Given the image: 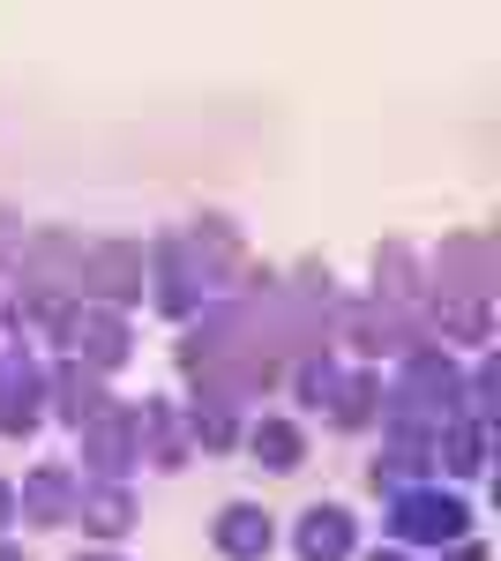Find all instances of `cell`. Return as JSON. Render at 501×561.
Listing matches in <instances>:
<instances>
[{
    "instance_id": "6da1fadb",
    "label": "cell",
    "mask_w": 501,
    "mask_h": 561,
    "mask_svg": "<svg viewBox=\"0 0 501 561\" xmlns=\"http://www.w3.org/2000/svg\"><path fill=\"white\" fill-rule=\"evenodd\" d=\"M397 531H405V539H457L464 531V502L457 494H442V502H434V494H412V502H397Z\"/></svg>"
},
{
    "instance_id": "7a4b0ae2",
    "label": "cell",
    "mask_w": 501,
    "mask_h": 561,
    "mask_svg": "<svg viewBox=\"0 0 501 561\" xmlns=\"http://www.w3.org/2000/svg\"><path fill=\"white\" fill-rule=\"evenodd\" d=\"M217 547H225L232 561H262L270 554V517L248 510V502H232V510L217 517Z\"/></svg>"
},
{
    "instance_id": "3957f363",
    "label": "cell",
    "mask_w": 501,
    "mask_h": 561,
    "mask_svg": "<svg viewBox=\"0 0 501 561\" xmlns=\"http://www.w3.org/2000/svg\"><path fill=\"white\" fill-rule=\"evenodd\" d=\"M344 547H352V517H344V510H307V524H299V554L307 561H344Z\"/></svg>"
},
{
    "instance_id": "277c9868",
    "label": "cell",
    "mask_w": 501,
    "mask_h": 561,
    "mask_svg": "<svg viewBox=\"0 0 501 561\" xmlns=\"http://www.w3.org/2000/svg\"><path fill=\"white\" fill-rule=\"evenodd\" d=\"M90 285H98V293H113V300H127V293L143 285V270H135V248H98V270H90Z\"/></svg>"
},
{
    "instance_id": "5b68a950",
    "label": "cell",
    "mask_w": 501,
    "mask_h": 561,
    "mask_svg": "<svg viewBox=\"0 0 501 561\" xmlns=\"http://www.w3.org/2000/svg\"><path fill=\"white\" fill-rule=\"evenodd\" d=\"M23 502H31V517H38V524H60V517H68V472H38Z\"/></svg>"
},
{
    "instance_id": "8992f818",
    "label": "cell",
    "mask_w": 501,
    "mask_h": 561,
    "mask_svg": "<svg viewBox=\"0 0 501 561\" xmlns=\"http://www.w3.org/2000/svg\"><path fill=\"white\" fill-rule=\"evenodd\" d=\"M254 457H262L270 472H293V465H299V434L277 427V420H270V427H254Z\"/></svg>"
},
{
    "instance_id": "52a82bcc",
    "label": "cell",
    "mask_w": 501,
    "mask_h": 561,
    "mask_svg": "<svg viewBox=\"0 0 501 561\" xmlns=\"http://www.w3.org/2000/svg\"><path fill=\"white\" fill-rule=\"evenodd\" d=\"M90 524H98V531H121V524H127V502H121V494H98V502H90Z\"/></svg>"
},
{
    "instance_id": "ba28073f",
    "label": "cell",
    "mask_w": 501,
    "mask_h": 561,
    "mask_svg": "<svg viewBox=\"0 0 501 561\" xmlns=\"http://www.w3.org/2000/svg\"><path fill=\"white\" fill-rule=\"evenodd\" d=\"M8 502H15V494H8V486H0V524H8V517H15V510H8Z\"/></svg>"
},
{
    "instance_id": "9c48e42d",
    "label": "cell",
    "mask_w": 501,
    "mask_h": 561,
    "mask_svg": "<svg viewBox=\"0 0 501 561\" xmlns=\"http://www.w3.org/2000/svg\"><path fill=\"white\" fill-rule=\"evenodd\" d=\"M0 561H23V554H15V547H0Z\"/></svg>"
},
{
    "instance_id": "30bf717a",
    "label": "cell",
    "mask_w": 501,
    "mask_h": 561,
    "mask_svg": "<svg viewBox=\"0 0 501 561\" xmlns=\"http://www.w3.org/2000/svg\"><path fill=\"white\" fill-rule=\"evenodd\" d=\"M83 561H113V554H83Z\"/></svg>"
}]
</instances>
